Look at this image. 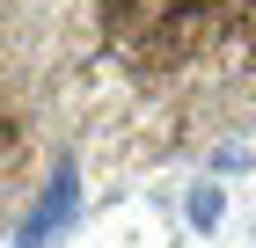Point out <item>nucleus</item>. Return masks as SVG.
<instances>
[{"mask_svg": "<svg viewBox=\"0 0 256 248\" xmlns=\"http://www.w3.org/2000/svg\"><path fill=\"white\" fill-rule=\"evenodd\" d=\"M190 219H198V227H212V219H220V190H198V197H190Z\"/></svg>", "mask_w": 256, "mask_h": 248, "instance_id": "20e7f679", "label": "nucleus"}, {"mask_svg": "<svg viewBox=\"0 0 256 248\" xmlns=\"http://www.w3.org/2000/svg\"><path fill=\"white\" fill-rule=\"evenodd\" d=\"M96 51L88 0H0V227L59 161L80 66Z\"/></svg>", "mask_w": 256, "mask_h": 248, "instance_id": "f03ea898", "label": "nucleus"}, {"mask_svg": "<svg viewBox=\"0 0 256 248\" xmlns=\"http://www.w3.org/2000/svg\"><path fill=\"white\" fill-rule=\"evenodd\" d=\"M96 51L168 146L256 132V0H96Z\"/></svg>", "mask_w": 256, "mask_h": 248, "instance_id": "f257e3e1", "label": "nucleus"}, {"mask_svg": "<svg viewBox=\"0 0 256 248\" xmlns=\"http://www.w3.org/2000/svg\"><path fill=\"white\" fill-rule=\"evenodd\" d=\"M74 197H80V175H74V161H52V183H44V197H37V212L22 219V234H15V248H44L52 234H66V219H74Z\"/></svg>", "mask_w": 256, "mask_h": 248, "instance_id": "7ed1b4c3", "label": "nucleus"}]
</instances>
